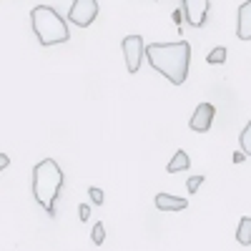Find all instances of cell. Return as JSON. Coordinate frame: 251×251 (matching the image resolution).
<instances>
[{"instance_id": "2", "label": "cell", "mask_w": 251, "mask_h": 251, "mask_svg": "<svg viewBox=\"0 0 251 251\" xmlns=\"http://www.w3.org/2000/svg\"><path fill=\"white\" fill-rule=\"evenodd\" d=\"M63 171L53 158H43L40 163H35L33 169V196L48 211V216L55 219V199L63 188Z\"/></svg>"}, {"instance_id": "1", "label": "cell", "mask_w": 251, "mask_h": 251, "mask_svg": "<svg viewBox=\"0 0 251 251\" xmlns=\"http://www.w3.org/2000/svg\"><path fill=\"white\" fill-rule=\"evenodd\" d=\"M146 58L151 68L166 75L174 86H181L188 78V63H191V46L186 40L178 43H151L146 46Z\"/></svg>"}, {"instance_id": "14", "label": "cell", "mask_w": 251, "mask_h": 251, "mask_svg": "<svg viewBox=\"0 0 251 251\" xmlns=\"http://www.w3.org/2000/svg\"><path fill=\"white\" fill-rule=\"evenodd\" d=\"M91 239H93V244L96 246H100L103 244V239H106V226H103L100 221L93 226V231H91Z\"/></svg>"}, {"instance_id": "8", "label": "cell", "mask_w": 251, "mask_h": 251, "mask_svg": "<svg viewBox=\"0 0 251 251\" xmlns=\"http://www.w3.org/2000/svg\"><path fill=\"white\" fill-rule=\"evenodd\" d=\"M236 35L241 40H251V0L239 5V20H236Z\"/></svg>"}, {"instance_id": "15", "label": "cell", "mask_w": 251, "mask_h": 251, "mask_svg": "<svg viewBox=\"0 0 251 251\" xmlns=\"http://www.w3.org/2000/svg\"><path fill=\"white\" fill-rule=\"evenodd\" d=\"M201 183H203V176H191V178L186 181V188H188V194H196Z\"/></svg>"}, {"instance_id": "10", "label": "cell", "mask_w": 251, "mask_h": 251, "mask_svg": "<svg viewBox=\"0 0 251 251\" xmlns=\"http://www.w3.org/2000/svg\"><path fill=\"white\" fill-rule=\"evenodd\" d=\"M188 166H191V158H188V153H186V151H176V156L169 161V166H166V171H169V174L188 171Z\"/></svg>"}, {"instance_id": "7", "label": "cell", "mask_w": 251, "mask_h": 251, "mask_svg": "<svg viewBox=\"0 0 251 251\" xmlns=\"http://www.w3.org/2000/svg\"><path fill=\"white\" fill-rule=\"evenodd\" d=\"M214 116H216L214 103H199L191 121H188V126H191V131H196V133H206L214 123Z\"/></svg>"}, {"instance_id": "4", "label": "cell", "mask_w": 251, "mask_h": 251, "mask_svg": "<svg viewBox=\"0 0 251 251\" xmlns=\"http://www.w3.org/2000/svg\"><path fill=\"white\" fill-rule=\"evenodd\" d=\"M98 15V0H73V5L68 10L71 23L78 28H88Z\"/></svg>"}, {"instance_id": "3", "label": "cell", "mask_w": 251, "mask_h": 251, "mask_svg": "<svg viewBox=\"0 0 251 251\" xmlns=\"http://www.w3.org/2000/svg\"><path fill=\"white\" fill-rule=\"evenodd\" d=\"M30 25L38 35L40 46H55V43H66L71 38L66 20L58 15L55 8L50 5H35L30 10Z\"/></svg>"}, {"instance_id": "16", "label": "cell", "mask_w": 251, "mask_h": 251, "mask_svg": "<svg viewBox=\"0 0 251 251\" xmlns=\"http://www.w3.org/2000/svg\"><path fill=\"white\" fill-rule=\"evenodd\" d=\"M88 196H91V201H93L96 206H100V203H103V191H100V188L91 186V188H88Z\"/></svg>"}, {"instance_id": "18", "label": "cell", "mask_w": 251, "mask_h": 251, "mask_svg": "<svg viewBox=\"0 0 251 251\" xmlns=\"http://www.w3.org/2000/svg\"><path fill=\"white\" fill-rule=\"evenodd\" d=\"M8 163H10V158H8V153H3L0 156V169H8Z\"/></svg>"}, {"instance_id": "12", "label": "cell", "mask_w": 251, "mask_h": 251, "mask_svg": "<svg viewBox=\"0 0 251 251\" xmlns=\"http://www.w3.org/2000/svg\"><path fill=\"white\" fill-rule=\"evenodd\" d=\"M239 143H241L244 153H246V156H251V121L244 126V131H241V136H239Z\"/></svg>"}, {"instance_id": "17", "label": "cell", "mask_w": 251, "mask_h": 251, "mask_svg": "<svg viewBox=\"0 0 251 251\" xmlns=\"http://www.w3.org/2000/svg\"><path fill=\"white\" fill-rule=\"evenodd\" d=\"M78 214H80V221H86V219L91 216V206H86V203L78 206Z\"/></svg>"}, {"instance_id": "11", "label": "cell", "mask_w": 251, "mask_h": 251, "mask_svg": "<svg viewBox=\"0 0 251 251\" xmlns=\"http://www.w3.org/2000/svg\"><path fill=\"white\" fill-rule=\"evenodd\" d=\"M236 241L241 246H249L251 244V216H244L239 221V228H236Z\"/></svg>"}, {"instance_id": "13", "label": "cell", "mask_w": 251, "mask_h": 251, "mask_svg": "<svg viewBox=\"0 0 251 251\" xmlns=\"http://www.w3.org/2000/svg\"><path fill=\"white\" fill-rule=\"evenodd\" d=\"M206 60H208V63H211V66H216V63H224V60H226V48H224V46H219V48H214L211 53H208V55H206Z\"/></svg>"}, {"instance_id": "6", "label": "cell", "mask_w": 251, "mask_h": 251, "mask_svg": "<svg viewBox=\"0 0 251 251\" xmlns=\"http://www.w3.org/2000/svg\"><path fill=\"white\" fill-rule=\"evenodd\" d=\"M183 5V18L191 28H201L208 15V0H181Z\"/></svg>"}, {"instance_id": "9", "label": "cell", "mask_w": 251, "mask_h": 251, "mask_svg": "<svg viewBox=\"0 0 251 251\" xmlns=\"http://www.w3.org/2000/svg\"><path fill=\"white\" fill-rule=\"evenodd\" d=\"M188 201L181 199V196H171V194H158L156 196V208L158 211H181V208H186Z\"/></svg>"}, {"instance_id": "5", "label": "cell", "mask_w": 251, "mask_h": 251, "mask_svg": "<svg viewBox=\"0 0 251 251\" xmlns=\"http://www.w3.org/2000/svg\"><path fill=\"white\" fill-rule=\"evenodd\" d=\"M123 55H126V68L128 73H138L141 60L146 55V46L141 35H126L123 38Z\"/></svg>"}]
</instances>
